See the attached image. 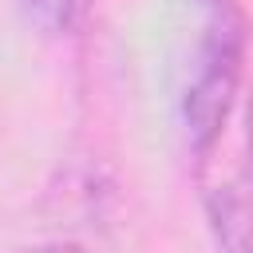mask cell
<instances>
[{
  "instance_id": "cell-1",
  "label": "cell",
  "mask_w": 253,
  "mask_h": 253,
  "mask_svg": "<svg viewBox=\"0 0 253 253\" xmlns=\"http://www.w3.org/2000/svg\"><path fill=\"white\" fill-rule=\"evenodd\" d=\"M249 47V16L241 0H198V40L182 87V130L194 162L225 134Z\"/></svg>"
},
{
  "instance_id": "cell-2",
  "label": "cell",
  "mask_w": 253,
  "mask_h": 253,
  "mask_svg": "<svg viewBox=\"0 0 253 253\" xmlns=\"http://www.w3.org/2000/svg\"><path fill=\"white\" fill-rule=\"evenodd\" d=\"M213 146L221 150V138ZM194 170L217 253H253V158L245 138L237 150H221V158L210 150L194 162Z\"/></svg>"
},
{
  "instance_id": "cell-3",
  "label": "cell",
  "mask_w": 253,
  "mask_h": 253,
  "mask_svg": "<svg viewBox=\"0 0 253 253\" xmlns=\"http://www.w3.org/2000/svg\"><path fill=\"white\" fill-rule=\"evenodd\" d=\"M24 16L47 36H71L91 16L95 0H20Z\"/></svg>"
},
{
  "instance_id": "cell-4",
  "label": "cell",
  "mask_w": 253,
  "mask_h": 253,
  "mask_svg": "<svg viewBox=\"0 0 253 253\" xmlns=\"http://www.w3.org/2000/svg\"><path fill=\"white\" fill-rule=\"evenodd\" d=\"M24 253H91L83 245H67V241H55V245H36V249H24Z\"/></svg>"
},
{
  "instance_id": "cell-5",
  "label": "cell",
  "mask_w": 253,
  "mask_h": 253,
  "mask_svg": "<svg viewBox=\"0 0 253 253\" xmlns=\"http://www.w3.org/2000/svg\"><path fill=\"white\" fill-rule=\"evenodd\" d=\"M245 150L253 158V95H249V107H245Z\"/></svg>"
}]
</instances>
